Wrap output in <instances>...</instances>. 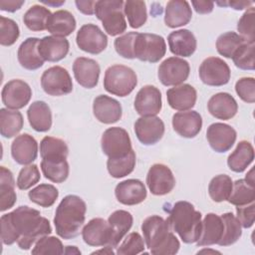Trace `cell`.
I'll list each match as a JSON object with an SVG mask.
<instances>
[{"label": "cell", "mask_w": 255, "mask_h": 255, "mask_svg": "<svg viewBox=\"0 0 255 255\" xmlns=\"http://www.w3.org/2000/svg\"><path fill=\"white\" fill-rule=\"evenodd\" d=\"M42 3L44 4H47V5H53V6H60L62 4L65 3V1H60V2H51V1H41Z\"/></svg>", "instance_id": "obj_62"}, {"label": "cell", "mask_w": 255, "mask_h": 255, "mask_svg": "<svg viewBox=\"0 0 255 255\" xmlns=\"http://www.w3.org/2000/svg\"><path fill=\"white\" fill-rule=\"evenodd\" d=\"M27 118L32 128L39 132L48 131L52 127L51 109L43 101L33 102L28 111Z\"/></svg>", "instance_id": "obj_32"}, {"label": "cell", "mask_w": 255, "mask_h": 255, "mask_svg": "<svg viewBox=\"0 0 255 255\" xmlns=\"http://www.w3.org/2000/svg\"><path fill=\"white\" fill-rule=\"evenodd\" d=\"M78 47L89 54H101L108 46V37L99 26L89 23L83 25L76 36Z\"/></svg>", "instance_id": "obj_12"}, {"label": "cell", "mask_w": 255, "mask_h": 255, "mask_svg": "<svg viewBox=\"0 0 255 255\" xmlns=\"http://www.w3.org/2000/svg\"><path fill=\"white\" fill-rule=\"evenodd\" d=\"M0 225L2 243L12 245L17 242L22 250H29L40 238L52 233L50 221L39 210L27 205L3 214Z\"/></svg>", "instance_id": "obj_1"}, {"label": "cell", "mask_w": 255, "mask_h": 255, "mask_svg": "<svg viewBox=\"0 0 255 255\" xmlns=\"http://www.w3.org/2000/svg\"><path fill=\"white\" fill-rule=\"evenodd\" d=\"M59 196L58 189L48 183H41L28 192L29 199L42 207L52 206Z\"/></svg>", "instance_id": "obj_45"}, {"label": "cell", "mask_w": 255, "mask_h": 255, "mask_svg": "<svg viewBox=\"0 0 255 255\" xmlns=\"http://www.w3.org/2000/svg\"><path fill=\"white\" fill-rule=\"evenodd\" d=\"M124 4L123 0H100L96 2L95 15L110 36L121 35L127 30Z\"/></svg>", "instance_id": "obj_5"}, {"label": "cell", "mask_w": 255, "mask_h": 255, "mask_svg": "<svg viewBox=\"0 0 255 255\" xmlns=\"http://www.w3.org/2000/svg\"><path fill=\"white\" fill-rule=\"evenodd\" d=\"M236 217L243 228L252 227L255 220L254 202L243 206H236Z\"/></svg>", "instance_id": "obj_55"}, {"label": "cell", "mask_w": 255, "mask_h": 255, "mask_svg": "<svg viewBox=\"0 0 255 255\" xmlns=\"http://www.w3.org/2000/svg\"><path fill=\"white\" fill-rule=\"evenodd\" d=\"M86 202L78 195H66L59 203L54 217L56 233L63 239L77 237L86 219Z\"/></svg>", "instance_id": "obj_2"}, {"label": "cell", "mask_w": 255, "mask_h": 255, "mask_svg": "<svg viewBox=\"0 0 255 255\" xmlns=\"http://www.w3.org/2000/svg\"><path fill=\"white\" fill-rule=\"evenodd\" d=\"M237 132L224 123L211 124L206 130V138L210 147L219 153L228 151L236 141Z\"/></svg>", "instance_id": "obj_16"}, {"label": "cell", "mask_w": 255, "mask_h": 255, "mask_svg": "<svg viewBox=\"0 0 255 255\" xmlns=\"http://www.w3.org/2000/svg\"><path fill=\"white\" fill-rule=\"evenodd\" d=\"M38 50L44 61L59 62L68 55L70 43L66 38L46 36L40 39Z\"/></svg>", "instance_id": "obj_25"}, {"label": "cell", "mask_w": 255, "mask_h": 255, "mask_svg": "<svg viewBox=\"0 0 255 255\" xmlns=\"http://www.w3.org/2000/svg\"><path fill=\"white\" fill-rule=\"evenodd\" d=\"M172 128L185 138L195 137L202 128V118L196 111H183L172 116Z\"/></svg>", "instance_id": "obj_22"}, {"label": "cell", "mask_w": 255, "mask_h": 255, "mask_svg": "<svg viewBox=\"0 0 255 255\" xmlns=\"http://www.w3.org/2000/svg\"><path fill=\"white\" fill-rule=\"evenodd\" d=\"M77 26L73 14L67 10H58L52 13L47 24V30L52 36L65 38L71 35Z\"/></svg>", "instance_id": "obj_33"}, {"label": "cell", "mask_w": 255, "mask_h": 255, "mask_svg": "<svg viewBox=\"0 0 255 255\" xmlns=\"http://www.w3.org/2000/svg\"><path fill=\"white\" fill-rule=\"evenodd\" d=\"M82 237L86 244L93 247L109 246L111 239L110 226L104 218L91 219L82 230Z\"/></svg>", "instance_id": "obj_23"}, {"label": "cell", "mask_w": 255, "mask_h": 255, "mask_svg": "<svg viewBox=\"0 0 255 255\" xmlns=\"http://www.w3.org/2000/svg\"><path fill=\"white\" fill-rule=\"evenodd\" d=\"M135 152L131 149L127 155L117 158L109 157L107 160V168L110 175L114 178H122L130 174L135 167Z\"/></svg>", "instance_id": "obj_40"}, {"label": "cell", "mask_w": 255, "mask_h": 255, "mask_svg": "<svg viewBox=\"0 0 255 255\" xmlns=\"http://www.w3.org/2000/svg\"><path fill=\"white\" fill-rule=\"evenodd\" d=\"M192 18V10L187 1L171 0L166 3L164 23L169 28L187 25Z\"/></svg>", "instance_id": "obj_30"}, {"label": "cell", "mask_w": 255, "mask_h": 255, "mask_svg": "<svg viewBox=\"0 0 255 255\" xmlns=\"http://www.w3.org/2000/svg\"><path fill=\"white\" fill-rule=\"evenodd\" d=\"M98 253H104V254H115V252L113 251V247L111 246H106L104 249L98 250V251H94L92 252V254H98Z\"/></svg>", "instance_id": "obj_60"}, {"label": "cell", "mask_w": 255, "mask_h": 255, "mask_svg": "<svg viewBox=\"0 0 255 255\" xmlns=\"http://www.w3.org/2000/svg\"><path fill=\"white\" fill-rule=\"evenodd\" d=\"M93 114L99 122L111 125L121 120L123 109L120 102L116 99L106 95H100L94 100Z\"/></svg>", "instance_id": "obj_20"}, {"label": "cell", "mask_w": 255, "mask_h": 255, "mask_svg": "<svg viewBox=\"0 0 255 255\" xmlns=\"http://www.w3.org/2000/svg\"><path fill=\"white\" fill-rule=\"evenodd\" d=\"M51 11L42 5L31 6L23 16L25 26L34 32H41L47 30V24L51 17Z\"/></svg>", "instance_id": "obj_37"}, {"label": "cell", "mask_w": 255, "mask_h": 255, "mask_svg": "<svg viewBox=\"0 0 255 255\" xmlns=\"http://www.w3.org/2000/svg\"><path fill=\"white\" fill-rule=\"evenodd\" d=\"M115 195L120 203L131 206L143 202L147 192L141 180L130 178L123 180L117 184Z\"/></svg>", "instance_id": "obj_18"}, {"label": "cell", "mask_w": 255, "mask_h": 255, "mask_svg": "<svg viewBox=\"0 0 255 255\" xmlns=\"http://www.w3.org/2000/svg\"><path fill=\"white\" fill-rule=\"evenodd\" d=\"M235 92L243 102L253 104L255 102V79L252 77L239 79L235 84Z\"/></svg>", "instance_id": "obj_54"}, {"label": "cell", "mask_w": 255, "mask_h": 255, "mask_svg": "<svg viewBox=\"0 0 255 255\" xmlns=\"http://www.w3.org/2000/svg\"><path fill=\"white\" fill-rule=\"evenodd\" d=\"M64 246L62 241L55 237V236H43L40 238L33 247L31 253L33 255H47V254H54V255H61L64 254Z\"/></svg>", "instance_id": "obj_48"}, {"label": "cell", "mask_w": 255, "mask_h": 255, "mask_svg": "<svg viewBox=\"0 0 255 255\" xmlns=\"http://www.w3.org/2000/svg\"><path fill=\"white\" fill-rule=\"evenodd\" d=\"M224 231L222 238L218 242L220 246H230L238 241L242 235V226L237 217L232 212H226L221 215Z\"/></svg>", "instance_id": "obj_44"}, {"label": "cell", "mask_w": 255, "mask_h": 255, "mask_svg": "<svg viewBox=\"0 0 255 255\" xmlns=\"http://www.w3.org/2000/svg\"><path fill=\"white\" fill-rule=\"evenodd\" d=\"M166 99L171 109L183 112L195 106L197 93L191 85L181 84L168 89L166 91Z\"/></svg>", "instance_id": "obj_24"}, {"label": "cell", "mask_w": 255, "mask_h": 255, "mask_svg": "<svg viewBox=\"0 0 255 255\" xmlns=\"http://www.w3.org/2000/svg\"><path fill=\"white\" fill-rule=\"evenodd\" d=\"M25 1L21 0H0V10L6 12H15L24 5Z\"/></svg>", "instance_id": "obj_58"}, {"label": "cell", "mask_w": 255, "mask_h": 255, "mask_svg": "<svg viewBox=\"0 0 255 255\" xmlns=\"http://www.w3.org/2000/svg\"><path fill=\"white\" fill-rule=\"evenodd\" d=\"M144 239L137 232L129 233L124 241L117 247L118 255H135L144 251Z\"/></svg>", "instance_id": "obj_49"}, {"label": "cell", "mask_w": 255, "mask_h": 255, "mask_svg": "<svg viewBox=\"0 0 255 255\" xmlns=\"http://www.w3.org/2000/svg\"><path fill=\"white\" fill-rule=\"evenodd\" d=\"M73 72L78 84L86 89H92L98 85L101 68L94 59L79 57L74 61Z\"/></svg>", "instance_id": "obj_19"}, {"label": "cell", "mask_w": 255, "mask_h": 255, "mask_svg": "<svg viewBox=\"0 0 255 255\" xmlns=\"http://www.w3.org/2000/svg\"><path fill=\"white\" fill-rule=\"evenodd\" d=\"M255 42H244L233 54L232 61L234 65L241 70L253 71L255 68L254 62Z\"/></svg>", "instance_id": "obj_47"}, {"label": "cell", "mask_w": 255, "mask_h": 255, "mask_svg": "<svg viewBox=\"0 0 255 255\" xmlns=\"http://www.w3.org/2000/svg\"><path fill=\"white\" fill-rule=\"evenodd\" d=\"M20 36L18 24L7 17L0 16V44L2 46L13 45Z\"/></svg>", "instance_id": "obj_50"}, {"label": "cell", "mask_w": 255, "mask_h": 255, "mask_svg": "<svg viewBox=\"0 0 255 255\" xmlns=\"http://www.w3.org/2000/svg\"><path fill=\"white\" fill-rule=\"evenodd\" d=\"M43 91L54 97L68 95L73 91V81L69 72L61 66H53L44 71L41 76Z\"/></svg>", "instance_id": "obj_9"}, {"label": "cell", "mask_w": 255, "mask_h": 255, "mask_svg": "<svg viewBox=\"0 0 255 255\" xmlns=\"http://www.w3.org/2000/svg\"><path fill=\"white\" fill-rule=\"evenodd\" d=\"M253 172H254V169L253 168H251L250 169V171L246 174V176H245V180L249 183V184H251V185H254V175H253ZM255 186V185H254Z\"/></svg>", "instance_id": "obj_61"}, {"label": "cell", "mask_w": 255, "mask_h": 255, "mask_svg": "<svg viewBox=\"0 0 255 255\" xmlns=\"http://www.w3.org/2000/svg\"><path fill=\"white\" fill-rule=\"evenodd\" d=\"M13 173L5 166H0V211H5L14 206L17 200Z\"/></svg>", "instance_id": "obj_35"}, {"label": "cell", "mask_w": 255, "mask_h": 255, "mask_svg": "<svg viewBox=\"0 0 255 255\" xmlns=\"http://www.w3.org/2000/svg\"><path fill=\"white\" fill-rule=\"evenodd\" d=\"M132 222V215L128 211L123 209L114 211L108 218V223L111 232L109 246L117 248L119 243L128 233V231H129V229L131 228Z\"/></svg>", "instance_id": "obj_29"}, {"label": "cell", "mask_w": 255, "mask_h": 255, "mask_svg": "<svg viewBox=\"0 0 255 255\" xmlns=\"http://www.w3.org/2000/svg\"><path fill=\"white\" fill-rule=\"evenodd\" d=\"M11 155L18 164H31L38 155L37 140L29 133L17 135L11 143Z\"/></svg>", "instance_id": "obj_21"}, {"label": "cell", "mask_w": 255, "mask_h": 255, "mask_svg": "<svg viewBox=\"0 0 255 255\" xmlns=\"http://www.w3.org/2000/svg\"><path fill=\"white\" fill-rule=\"evenodd\" d=\"M166 52L163 37L151 33H137L133 43V56L142 62L157 63Z\"/></svg>", "instance_id": "obj_7"}, {"label": "cell", "mask_w": 255, "mask_h": 255, "mask_svg": "<svg viewBox=\"0 0 255 255\" xmlns=\"http://www.w3.org/2000/svg\"><path fill=\"white\" fill-rule=\"evenodd\" d=\"M24 125L23 116L17 110L0 109V133L3 137L11 138L17 135Z\"/></svg>", "instance_id": "obj_36"}, {"label": "cell", "mask_w": 255, "mask_h": 255, "mask_svg": "<svg viewBox=\"0 0 255 255\" xmlns=\"http://www.w3.org/2000/svg\"><path fill=\"white\" fill-rule=\"evenodd\" d=\"M190 67L187 61L179 57H169L158 67L157 77L163 86H178L187 80Z\"/></svg>", "instance_id": "obj_11"}, {"label": "cell", "mask_w": 255, "mask_h": 255, "mask_svg": "<svg viewBox=\"0 0 255 255\" xmlns=\"http://www.w3.org/2000/svg\"><path fill=\"white\" fill-rule=\"evenodd\" d=\"M254 159V148L251 142L240 140L227 158L228 167L234 172H243Z\"/></svg>", "instance_id": "obj_34"}, {"label": "cell", "mask_w": 255, "mask_h": 255, "mask_svg": "<svg viewBox=\"0 0 255 255\" xmlns=\"http://www.w3.org/2000/svg\"><path fill=\"white\" fill-rule=\"evenodd\" d=\"M136 85V74L128 66L113 65L105 72L104 88L112 95L126 97L134 90Z\"/></svg>", "instance_id": "obj_6"}, {"label": "cell", "mask_w": 255, "mask_h": 255, "mask_svg": "<svg viewBox=\"0 0 255 255\" xmlns=\"http://www.w3.org/2000/svg\"><path fill=\"white\" fill-rule=\"evenodd\" d=\"M137 139L144 145H152L158 142L164 134V123L156 116L140 117L133 126Z\"/></svg>", "instance_id": "obj_15"}, {"label": "cell", "mask_w": 255, "mask_h": 255, "mask_svg": "<svg viewBox=\"0 0 255 255\" xmlns=\"http://www.w3.org/2000/svg\"><path fill=\"white\" fill-rule=\"evenodd\" d=\"M254 22H255L254 7H250L244 12V14L241 16L237 24V30L239 32V35L248 42H255Z\"/></svg>", "instance_id": "obj_52"}, {"label": "cell", "mask_w": 255, "mask_h": 255, "mask_svg": "<svg viewBox=\"0 0 255 255\" xmlns=\"http://www.w3.org/2000/svg\"><path fill=\"white\" fill-rule=\"evenodd\" d=\"M167 42L170 52L180 57H190L197 47L195 36L187 29L171 32L167 37Z\"/></svg>", "instance_id": "obj_28"}, {"label": "cell", "mask_w": 255, "mask_h": 255, "mask_svg": "<svg viewBox=\"0 0 255 255\" xmlns=\"http://www.w3.org/2000/svg\"><path fill=\"white\" fill-rule=\"evenodd\" d=\"M224 224L221 216L215 213H207L202 221L201 233L196 241L198 247L218 244L222 238Z\"/></svg>", "instance_id": "obj_27"}, {"label": "cell", "mask_w": 255, "mask_h": 255, "mask_svg": "<svg viewBox=\"0 0 255 255\" xmlns=\"http://www.w3.org/2000/svg\"><path fill=\"white\" fill-rule=\"evenodd\" d=\"M207 110L211 116L218 120H231L238 112L236 100L228 93H217L213 95L208 103Z\"/></svg>", "instance_id": "obj_26"}, {"label": "cell", "mask_w": 255, "mask_h": 255, "mask_svg": "<svg viewBox=\"0 0 255 255\" xmlns=\"http://www.w3.org/2000/svg\"><path fill=\"white\" fill-rule=\"evenodd\" d=\"M233 187L232 179L227 174L215 175L208 184V194L214 202H222L229 198Z\"/></svg>", "instance_id": "obj_42"}, {"label": "cell", "mask_w": 255, "mask_h": 255, "mask_svg": "<svg viewBox=\"0 0 255 255\" xmlns=\"http://www.w3.org/2000/svg\"><path fill=\"white\" fill-rule=\"evenodd\" d=\"M101 146L104 154L111 158L125 156L132 149L129 134L120 127H112L104 131Z\"/></svg>", "instance_id": "obj_8"}, {"label": "cell", "mask_w": 255, "mask_h": 255, "mask_svg": "<svg viewBox=\"0 0 255 255\" xmlns=\"http://www.w3.org/2000/svg\"><path fill=\"white\" fill-rule=\"evenodd\" d=\"M191 4L198 14H209L213 11L214 2L212 1H191Z\"/></svg>", "instance_id": "obj_57"}, {"label": "cell", "mask_w": 255, "mask_h": 255, "mask_svg": "<svg viewBox=\"0 0 255 255\" xmlns=\"http://www.w3.org/2000/svg\"><path fill=\"white\" fill-rule=\"evenodd\" d=\"M198 75L203 84L210 87H220L229 82L231 72L227 63L221 58L208 57L200 64Z\"/></svg>", "instance_id": "obj_10"}, {"label": "cell", "mask_w": 255, "mask_h": 255, "mask_svg": "<svg viewBox=\"0 0 255 255\" xmlns=\"http://www.w3.org/2000/svg\"><path fill=\"white\" fill-rule=\"evenodd\" d=\"M40 39L30 37L24 40L18 48L17 58L18 62L26 70H37L44 65V60L40 56L38 46Z\"/></svg>", "instance_id": "obj_31"}, {"label": "cell", "mask_w": 255, "mask_h": 255, "mask_svg": "<svg viewBox=\"0 0 255 255\" xmlns=\"http://www.w3.org/2000/svg\"><path fill=\"white\" fill-rule=\"evenodd\" d=\"M136 35L137 32H128L118 37L114 42L116 52L125 59H134L133 43Z\"/></svg>", "instance_id": "obj_53"}, {"label": "cell", "mask_w": 255, "mask_h": 255, "mask_svg": "<svg viewBox=\"0 0 255 255\" xmlns=\"http://www.w3.org/2000/svg\"><path fill=\"white\" fill-rule=\"evenodd\" d=\"M41 170L43 175L52 182H64L70 172L69 163L67 159H42Z\"/></svg>", "instance_id": "obj_38"}, {"label": "cell", "mask_w": 255, "mask_h": 255, "mask_svg": "<svg viewBox=\"0 0 255 255\" xmlns=\"http://www.w3.org/2000/svg\"><path fill=\"white\" fill-rule=\"evenodd\" d=\"M124 14L128 18V22L131 28H140L147 20L145 2L141 0L126 1L124 4Z\"/></svg>", "instance_id": "obj_41"}, {"label": "cell", "mask_w": 255, "mask_h": 255, "mask_svg": "<svg viewBox=\"0 0 255 255\" xmlns=\"http://www.w3.org/2000/svg\"><path fill=\"white\" fill-rule=\"evenodd\" d=\"M246 40L235 32H225L221 34L216 40V50L219 55L231 59L235 51ZM248 42V41H247Z\"/></svg>", "instance_id": "obj_46"}, {"label": "cell", "mask_w": 255, "mask_h": 255, "mask_svg": "<svg viewBox=\"0 0 255 255\" xmlns=\"http://www.w3.org/2000/svg\"><path fill=\"white\" fill-rule=\"evenodd\" d=\"M40 170L36 164H28L21 168L17 177V187L20 190H27L39 182Z\"/></svg>", "instance_id": "obj_51"}, {"label": "cell", "mask_w": 255, "mask_h": 255, "mask_svg": "<svg viewBox=\"0 0 255 255\" xmlns=\"http://www.w3.org/2000/svg\"><path fill=\"white\" fill-rule=\"evenodd\" d=\"M166 220L184 243L191 244L198 240L201 233L202 215L190 202L184 200L175 202Z\"/></svg>", "instance_id": "obj_4"}, {"label": "cell", "mask_w": 255, "mask_h": 255, "mask_svg": "<svg viewBox=\"0 0 255 255\" xmlns=\"http://www.w3.org/2000/svg\"><path fill=\"white\" fill-rule=\"evenodd\" d=\"M40 154L42 159H67L69 148L63 139L45 136L40 142Z\"/></svg>", "instance_id": "obj_39"}, {"label": "cell", "mask_w": 255, "mask_h": 255, "mask_svg": "<svg viewBox=\"0 0 255 255\" xmlns=\"http://www.w3.org/2000/svg\"><path fill=\"white\" fill-rule=\"evenodd\" d=\"M32 97L30 86L20 79L7 82L1 92L3 104L9 110H20L27 106Z\"/></svg>", "instance_id": "obj_14"}, {"label": "cell", "mask_w": 255, "mask_h": 255, "mask_svg": "<svg viewBox=\"0 0 255 255\" xmlns=\"http://www.w3.org/2000/svg\"><path fill=\"white\" fill-rule=\"evenodd\" d=\"M218 5L220 6H229L235 10H243L246 9L247 7H252L253 2L252 1H228V2H217Z\"/></svg>", "instance_id": "obj_59"}, {"label": "cell", "mask_w": 255, "mask_h": 255, "mask_svg": "<svg viewBox=\"0 0 255 255\" xmlns=\"http://www.w3.org/2000/svg\"><path fill=\"white\" fill-rule=\"evenodd\" d=\"M254 200L255 186L249 184L245 179H237L233 183L232 191L227 201L235 206H243L253 203Z\"/></svg>", "instance_id": "obj_43"}, {"label": "cell", "mask_w": 255, "mask_h": 255, "mask_svg": "<svg viewBox=\"0 0 255 255\" xmlns=\"http://www.w3.org/2000/svg\"><path fill=\"white\" fill-rule=\"evenodd\" d=\"M133 107L141 117L156 116L162 108L160 91L151 85L143 86L135 96Z\"/></svg>", "instance_id": "obj_17"}, {"label": "cell", "mask_w": 255, "mask_h": 255, "mask_svg": "<svg viewBox=\"0 0 255 255\" xmlns=\"http://www.w3.org/2000/svg\"><path fill=\"white\" fill-rule=\"evenodd\" d=\"M97 1L93 0H76L75 4L78 10L85 15H93L95 14V6Z\"/></svg>", "instance_id": "obj_56"}, {"label": "cell", "mask_w": 255, "mask_h": 255, "mask_svg": "<svg viewBox=\"0 0 255 255\" xmlns=\"http://www.w3.org/2000/svg\"><path fill=\"white\" fill-rule=\"evenodd\" d=\"M146 184L151 194L161 196L172 191L175 186V178L167 165L154 163L146 174Z\"/></svg>", "instance_id": "obj_13"}, {"label": "cell", "mask_w": 255, "mask_h": 255, "mask_svg": "<svg viewBox=\"0 0 255 255\" xmlns=\"http://www.w3.org/2000/svg\"><path fill=\"white\" fill-rule=\"evenodd\" d=\"M205 252H212V253H219L218 251H215V250H202V251H199V252H197V254H199V253H205Z\"/></svg>", "instance_id": "obj_63"}, {"label": "cell", "mask_w": 255, "mask_h": 255, "mask_svg": "<svg viewBox=\"0 0 255 255\" xmlns=\"http://www.w3.org/2000/svg\"><path fill=\"white\" fill-rule=\"evenodd\" d=\"M141 231L146 248L151 254L173 255L178 252L180 243L163 217L159 215L146 217L141 224Z\"/></svg>", "instance_id": "obj_3"}]
</instances>
